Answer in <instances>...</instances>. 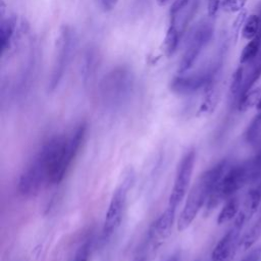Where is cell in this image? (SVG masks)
<instances>
[{
    "mask_svg": "<svg viewBox=\"0 0 261 261\" xmlns=\"http://www.w3.org/2000/svg\"><path fill=\"white\" fill-rule=\"evenodd\" d=\"M61 138L62 136H56L45 142L23 169L17 182V191L20 195L25 197L34 196L38 194L45 185H50L54 158Z\"/></svg>",
    "mask_w": 261,
    "mask_h": 261,
    "instance_id": "obj_1",
    "label": "cell"
},
{
    "mask_svg": "<svg viewBox=\"0 0 261 261\" xmlns=\"http://www.w3.org/2000/svg\"><path fill=\"white\" fill-rule=\"evenodd\" d=\"M229 166V162L224 159L200 175L191 189L184 208L178 216L177 230L182 231L191 225L199 211L204 204H206L211 192L222 178Z\"/></svg>",
    "mask_w": 261,
    "mask_h": 261,
    "instance_id": "obj_2",
    "label": "cell"
},
{
    "mask_svg": "<svg viewBox=\"0 0 261 261\" xmlns=\"http://www.w3.org/2000/svg\"><path fill=\"white\" fill-rule=\"evenodd\" d=\"M134 85V73L128 66L117 65L113 67L103 76L99 86L103 106L110 111L121 109L130 99Z\"/></svg>",
    "mask_w": 261,
    "mask_h": 261,
    "instance_id": "obj_3",
    "label": "cell"
},
{
    "mask_svg": "<svg viewBox=\"0 0 261 261\" xmlns=\"http://www.w3.org/2000/svg\"><path fill=\"white\" fill-rule=\"evenodd\" d=\"M253 159L242 163L229 166L222 178L211 192L206 202V210H213L222 200H227L232 197L248 182H253L258 179Z\"/></svg>",
    "mask_w": 261,
    "mask_h": 261,
    "instance_id": "obj_4",
    "label": "cell"
},
{
    "mask_svg": "<svg viewBox=\"0 0 261 261\" xmlns=\"http://www.w3.org/2000/svg\"><path fill=\"white\" fill-rule=\"evenodd\" d=\"M198 0H174L170 8L169 25L163 42V50L166 56H171L187 29L197 8Z\"/></svg>",
    "mask_w": 261,
    "mask_h": 261,
    "instance_id": "obj_5",
    "label": "cell"
},
{
    "mask_svg": "<svg viewBox=\"0 0 261 261\" xmlns=\"http://www.w3.org/2000/svg\"><path fill=\"white\" fill-rule=\"evenodd\" d=\"M74 47V34L70 27L64 24L60 28L58 37L55 41V51L52 63V68L50 72V77L48 81V91H54L66 69L67 63L70 58L71 50Z\"/></svg>",
    "mask_w": 261,
    "mask_h": 261,
    "instance_id": "obj_6",
    "label": "cell"
},
{
    "mask_svg": "<svg viewBox=\"0 0 261 261\" xmlns=\"http://www.w3.org/2000/svg\"><path fill=\"white\" fill-rule=\"evenodd\" d=\"M134 182V175L128 172L122 182L113 192L103 222L102 240L106 241L117 230L122 220V215L126 203V196Z\"/></svg>",
    "mask_w": 261,
    "mask_h": 261,
    "instance_id": "obj_7",
    "label": "cell"
},
{
    "mask_svg": "<svg viewBox=\"0 0 261 261\" xmlns=\"http://www.w3.org/2000/svg\"><path fill=\"white\" fill-rule=\"evenodd\" d=\"M212 35L213 27L208 21L203 20L193 29L187 41V45L178 65L179 73H185L193 66L203 49L211 40Z\"/></svg>",
    "mask_w": 261,
    "mask_h": 261,
    "instance_id": "obj_8",
    "label": "cell"
},
{
    "mask_svg": "<svg viewBox=\"0 0 261 261\" xmlns=\"http://www.w3.org/2000/svg\"><path fill=\"white\" fill-rule=\"evenodd\" d=\"M87 124L85 122H81L75 126V128L69 136L65 137V141L59 155L58 163L52 176L51 185H57L64 178L68 168L76 157L79 150L85 140Z\"/></svg>",
    "mask_w": 261,
    "mask_h": 261,
    "instance_id": "obj_9",
    "label": "cell"
},
{
    "mask_svg": "<svg viewBox=\"0 0 261 261\" xmlns=\"http://www.w3.org/2000/svg\"><path fill=\"white\" fill-rule=\"evenodd\" d=\"M195 161L196 151L194 148H191L185 153L177 165L173 186L168 198V207L176 210L178 204L185 198L189 185L191 182Z\"/></svg>",
    "mask_w": 261,
    "mask_h": 261,
    "instance_id": "obj_10",
    "label": "cell"
},
{
    "mask_svg": "<svg viewBox=\"0 0 261 261\" xmlns=\"http://www.w3.org/2000/svg\"><path fill=\"white\" fill-rule=\"evenodd\" d=\"M247 217L243 212H239L233 225L218 241L211 254V261H231L237 248L240 246V234L242 228L247 221Z\"/></svg>",
    "mask_w": 261,
    "mask_h": 261,
    "instance_id": "obj_11",
    "label": "cell"
},
{
    "mask_svg": "<svg viewBox=\"0 0 261 261\" xmlns=\"http://www.w3.org/2000/svg\"><path fill=\"white\" fill-rule=\"evenodd\" d=\"M215 69L204 70L191 74L180 73L170 81L169 89L178 95H191L201 89H206L215 79Z\"/></svg>",
    "mask_w": 261,
    "mask_h": 261,
    "instance_id": "obj_12",
    "label": "cell"
},
{
    "mask_svg": "<svg viewBox=\"0 0 261 261\" xmlns=\"http://www.w3.org/2000/svg\"><path fill=\"white\" fill-rule=\"evenodd\" d=\"M17 19L14 15H1V24H0V41H1V51L4 54L9 50L12 39L16 30Z\"/></svg>",
    "mask_w": 261,
    "mask_h": 261,
    "instance_id": "obj_13",
    "label": "cell"
},
{
    "mask_svg": "<svg viewBox=\"0 0 261 261\" xmlns=\"http://www.w3.org/2000/svg\"><path fill=\"white\" fill-rule=\"evenodd\" d=\"M261 49V29L256 37L249 41V43L244 47L240 55V64H246L252 62L257 58Z\"/></svg>",
    "mask_w": 261,
    "mask_h": 261,
    "instance_id": "obj_14",
    "label": "cell"
},
{
    "mask_svg": "<svg viewBox=\"0 0 261 261\" xmlns=\"http://www.w3.org/2000/svg\"><path fill=\"white\" fill-rule=\"evenodd\" d=\"M239 208L240 201L238 198L230 197L229 199H227L217 216V223L223 224L236 218L237 215L239 214Z\"/></svg>",
    "mask_w": 261,
    "mask_h": 261,
    "instance_id": "obj_15",
    "label": "cell"
},
{
    "mask_svg": "<svg viewBox=\"0 0 261 261\" xmlns=\"http://www.w3.org/2000/svg\"><path fill=\"white\" fill-rule=\"evenodd\" d=\"M261 236V214L253 225L247 230V232L240 240V247L243 250H249Z\"/></svg>",
    "mask_w": 261,
    "mask_h": 261,
    "instance_id": "obj_16",
    "label": "cell"
},
{
    "mask_svg": "<svg viewBox=\"0 0 261 261\" xmlns=\"http://www.w3.org/2000/svg\"><path fill=\"white\" fill-rule=\"evenodd\" d=\"M261 29V19H260V15L258 14H250L243 27H242V37L246 40H252L254 37L257 36V34L259 33Z\"/></svg>",
    "mask_w": 261,
    "mask_h": 261,
    "instance_id": "obj_17",
    "label": "cell"
},
{
    "mask_svg": "<svg viewBox=\"0 0 261 261\" xmlns=\"http://www.w3.org/2000/svg\"><path fill=\"white\" fill-rule=\"evenodd\" d=\"M261 97V89H251L249 92L244 94L237 102V106L239 111L245 112L252 107H256L259 99Z\"/></svg>",
    "mask_w": 261,
    "mask_h": 261,
    "instance_id": "obj_18",
    "label": "cell"
},
{
    "mask_svg": "<svg viewBox=\"0 0 261 261\" xmlns=\"http://www.w3.org/2000/svg\"><path fill=\"white\" fill-rule=\"evenodd\" d=\"M244 77H245V69H244V64H240L239 67L234 70L232 76H231V82H230V87H229V94L230 97L238 101L243 84H244Z\"/></svg>",
    "mask_w": 261,
    "mask_h": 261,
    "instance_id": "obj_19",
    "label": "cell"
},
{
    "mask_svg": "<svg viewBox=\"0 0 261 261\" xmlns=\"http://www.w3.org/2000/svg\"><path fill=\"white\" fill-rule=\"evenodd\" d=\"M261 133V110H257L256 115L251 120L247 127L245 137L249 144H254Z\"/></svg>",
    "mask_w": 261,
    "mask_h": 261,
    "instance_id": "obj_20",
    "label": "cell"
},
{
    "mask_svg": "<svg viewBox=\"0 0 261 261\" xmlns=\"http://www.w3.org/2000/svg\"><path fill=\"white\" fill-rule=\"evenodd\" d=\"M248 0H223L221 3L222 9L228 13L240 12L244 9Z\"/></svg>",
    "mask_w": 261,
    "mask_h": 261,
    "instance_id": "obj_21",
    "label": "cell"
},
{
    "mask_svg": "<svg viewBox=\"0 0 261 261\" xmlns=\"http://www.w3.org/2000/svg\"><path fill=\"white\" fill-rule=\"evenodd\" d=\"M91 251V240H86L77 249L72 261H89Z\"/></svg>",
    "mask_w": 261,
    "mask_h": 261,
    "instance_id": "obj_22",
    "label": "cell"
},
{
    "mask_svg": "<svg viewBox=\"0 0 261 261\" xmlns=\"http://www.w3.org/2000/svg\"><path fill=\"white\" fill-rule=\"evenodd\" d=\"M118 1L119 0H96L98 7L105 12L111 11L116 6Z\"/></svg>",
    "mask_w": 261,
    "mask_h": 261,
    "instance_id": "obj_23",
    "label": "cell"
},
{
    "mask_svg": "<svg viewBox=\"0 0 261 261\" xmlns=\"http://www.w3.org/2000/svg\"><path fill=\"white\" fill-rule=\"evenodd\" d=\"M261 259V246L251 250L241 261H260Z\"/></svg>",
    "mask_w": 261,
    "mask_h": 261,
    "instance_id": "obj_24",
    "label": "cell"
},
{
    "mask_svg": "<svg viewBox=\"0 0 261 261\" xmlns=\"http://www.w3.org/2000/svg\"><path fill=\"white\" fill-rule=\"evenodd\" d=\"M220 2H221V0H208L207 10H208L209 16L213 17L216 15V13L219 9V6H220Z\"/></svg>",
    "mask_w": 261,
    "mask_h": 261,
    "instance_id": "obj_25",
    "label": "cell"
},
{
    "mask_svg": "<svg viewBox=\"0 0 261 261\" xmlns=\"http://www.w3.org/2000/svg\"><path fill=\"white\" fill-rule=\"evenodd\" d=\"M165 261H180V255L179 253H174L172 255H170Z\"/></svg>",
    "mask_w": 261,
    "mask_h": 261,
    "instance_id": "obj_26",
    "label": "cell"
},
{
    "mask_svg": "<svg viewBox=\"0 0 261 261\" xmlns=\"http://www.w3.org/2000/svg\"><path fill=\"white\" fill-rule=\"evenodd\" d=\"M159 6H166L169 4H172L174 2V0H156Z\"/></svg>",
    "mask_w": 261,
    "mask_h": 261,
    "instance_id": "obj_27",
    "label": "cell"
},
{
    "mask_svg": "<svg viewBox=\"0 0 261 261\" xmlns=\"http://www.w3.org/2000/svg\"><path fill=\"white\" fill-rule=\"evenodd\" d=\"M256 109L257 110H261V97H260V99H259V101H258V103L256 105Z\"/></svg>",
    "mask_w": 261,
    "mask_h": 261,
    "instance_id": "obj_28",
    "label": "cell"
}]
</instances>
